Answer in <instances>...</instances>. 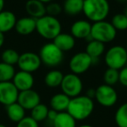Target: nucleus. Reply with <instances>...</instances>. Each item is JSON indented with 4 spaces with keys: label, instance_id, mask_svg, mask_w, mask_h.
Listing matches in <instances>:
<instances>
[{
    "label": "nucleus",
    "instance_id": "f257e3e1",
    "mask_svg": "<svg viewBox=\"0 0 127 127\" xmlns=\"http://www.w3.org/2000/svg\"><path fill=\"white\" fill-rule=\"evenodd\" d=\"M94 110L93 99L86 95H79L71 98L67 108V112L76 121H81L88 118Z\"/></svg>",
    "mask_w": 127,
    "mask_h": 127
},
{
    "label": "nucleus",
    "instance_id": "f03ea898",
    "mask_svg": "<svg viewBox=\"0 0 127 127\" xmlns=\"http://www.w3.org/2000/svg\"><path fill=\"white\" fill-rule=\"evenodd\" d=\"M83 13L89 21H103L110 13V4L108 0H84Z\"/></svg>",
    "mask_w": 127,
    "mask_h": 127
},
{
    "label": "nucleus",
    "instance_id": "7ed1b4c3",
    "mask_svg": "<svg viewBox=\"0 0 127 127\" xmlns=\"http://www.w3.org/2000/svg\"><path fill=\"white\" fill-rule=\"evenodd\" d=\"M36 31L44 38L47 40H53L58 34L61 33L62 25L56 17L46 14L37 19Z\"/></svg>",
    "mask_w": 127,
    "mask_h": 127
},
{
    "label": "nucleus",
    "instance_id": "20e7f679",
    "mask_svg": "<svg viewBox=\"0 0 127 127\" xmlns=\"http://www.w3.org/2000/svg\"><path fill=\"white\" fill-rule=\"evenodd\" d=\"M117 31L111 22L106 20L96 22L92 25L91 31V38L93 40L98 41L103 44L111 43L116 38Z\"/></svg>",
    "mask_w": 127,
    "mask_h": 127
},
{
    "label": "nucleus",
    "instance_id": "39448f33",
    "mask_svg": "<svg viewBox=\"0 0 127 127\" xmlns=\"http://www.w3.org/2000/svg\"><path fill=\"white\" fill-rule=\"evenodd\" d=\"M104 63L108 68L121 70L127 64V51L122 45H114L111 47L104 54Z\"/></svg>",
    "mask_w": 127,
    "mask_h": 127
},
{
    "label": "nucleus",
    "instance_id": "423d86ee",
    "mask_svg": "<svg viewBox=\"0 0 127 127\" xmlns=\"http://www.w3.org/2000/svg\"><path fill=\"white\" fill-rule=\"evenodd\" d=\"M41 62L49 67H56L63 62L64 52L54 44V43H47L44 44L39 51Z\"/></svg>",
    "mask_w": 127,
    "mask_h": 127
},
{
    "label": "nucleus",
    "instance_id": "0eeeda50",
    "mask_svg": "<svg viewBox=\"0 0 127 127\" xmlns=\"http://www.w3.org/2000/svg\"><path fill=\"white\" fill-rule=\"evenodd\" d=\"M60 87L63 93L72 98L81 94L84 85L80 77L71 72L64 76Z\"/></svg>",
    "mask_w": 127,
    "mask_h": 127
},
{
    "label": "nucleus",
    "instance_id": "6e6552de",
    "mask_svg": "<svg viewBox=\"0 0 127 127\" xmlns=\"http://www.w3.org/2000/svg\"><path fill=\"white\" fill-rule=\"evenodd\" d=\"M93 64L92 58L85 51H81L74 54L69 62V69L71 73L79 76L86 72Z\"/></svg>",
    "mask_w": 127,
    "mask_h": 127
},
{
    "label": "nucleus",
    "instance_id": "1a4fd4ad",
    "mask_svg": "<svg viewBox=\"0 0 127 127\" xmlns=\"http://www.w3.org/2000/svg\"><path fill=\"white\" fill-rule=\"evenodd\" d=\"M95 98L100 105L111 107L118 101V93L113 86L104 84L95 89Z\"/></svg>",
    "mask_w": 127,
    "mask_h": 127
},
{
    "label": "nucleus",
    "instance_id": "9d476101",
    "mask_svg": "<svg viewBox=\"0 0 127 127\" xmlns=\"http://www.w3.org/2000/svg\"><path fill=\"white\" fill-rule=\"evenodd\" d=\"M41 59L39 55L32 51H27L20 54L18 58V66L20 71H27V72L32 73L37 71L41 66Z\"/></svg>",
    "mask_w": 127,
    "mask_h": 127
},
{
    "label": "nucleus",
    "instance_id": "9b49d317",
    "mask_svg": "<svg viewBox=\"0 0 127 127\" xmlns=\"http://www.w3.org/2000/svg\"><path fill=\"white\" fill-rule=\"evenodd\" d=\"M18 93L19 92L12 81L0 82V104L7 106L16 103Z\"/></svg>",
    "mask_w": 127,
    "mask_h": 127
},
{
    "label": "nucleus",
    "instance_id": "f8f14e48",
    "mask_svg": "<svg viewBox=\"0 0 127 127\" xmlns=\"http://www.w3.org/2000/svg\"><path fill=\"white\" fill-rule=\"evenodd\" d=\"M40 96L36 91L30 89V90L19 92L17 102L26 111V110H32L36 105L40 104Z\"/></svg>",
    "mask_w": 127,
    "mask_h": 127
},
{
    "label": "nucleus",
    "instance_id": "ddd939ff",
    "mask_svg": "<svg viewBox=\"0 0 127 127\" xmlns=\"http://www.w3.org/2000/svg\"><path fill=\"white\" fill-rule=\"evenodd\" d=\"M92 24L88 20L80 19L74 22L71 26V34L75 39H88L91 38Z\"/></svg>",
    "mask_w": 127,
    "mask_h": 127
},
{
    "label": "nucleus",
    "instance_id": "4468645a",
    "mask_svg": "<svg viewBox=\"0 0 127 127\" xmlns=\"http://www.w3.org/2000/svg\"><path fill=\"white\" fill-rule=\"evenodd\" d=\"M12 83L14 84L18 92H23L32 89L34 85V78L32 76V73L19 71L15 73Z\"/></svg>",
    "mask_w": 127,
    "mask_h": 127
},
{
    "label": "nucleus",
    "instance_id": "2eb2a0df",
    "mask_svg": "<svg viewBox=\"0 0 127 127\" xmlns=\"http://www.w3.org/2000/svg\"><path fill=\"white\" fill-rule=\"evenodd\" d=\"M36 23L37 19L32 17H24L17 20L15 30L19 35L28 36L36 31Z\"/></svg>",
    "mask_w": 127,
    "mask_h": 127
},
{
    "label": "nucleus",
    "instance_id": "dca6fc26",
    "mask_svg": "<svg viewBox=\"0 0 127 127\" xmlns=\"http://www.w3.org/2000/svg\"><path fill=\"white\" fill-rule=\"evenodd\" d=\"M53 43L58 48H59L63 52L70 51L74 48L76 44V40L71 33H64L61 32L54 39Z\"/></svg>",
    "mask_w": 127,
    "mask_h": 127
},
{
    "label": "nucleus",
    "instance_id": "f3484780",
    "mask_svg": "<svg viewBox=\"0 0 127 127\" xmlns=\"http://www.w3.org/2000/svg\"><path fill=\"white\" fill-rule=\"evenodd\" d=\"M25 11L29 17L38 19L46 15V6L38 0H29L25 4Z\"/></svg>",
    "mask_w": 127,
    "mask_h": 127
},
{
    "label": "nucleus",
    "instance_id": "a211bd4d",
    "mask_svg": "<svg viewBox=\"0 0 127 127\" xmlns=\"http://www.w3.org/2000/svg\"><path fill=\"white\" fill-rule=\"evenodd\" d=\"M16 15L11 11H2L0 12V32L6 33L15 28L17 23Z\"/></svg>",
    "mask_w": 127,
    "mask_h": 127
},
{
    "label": "nucleus",
    "instance_id": "6ab92c4d",
    "mask_svg": "<svg viewBox=\"0 0 127 127\" xmlns=\"http://www.w3.org/2000/svg\"><path fill=\"white\" fill-rule=\"evenodd\" d=\"M70 100H71V97H69L63 92L57 93L51 97L50 100V105L51 109L54 111L58 112H63L67 111Z\"/></svg>",
    "mask_w": 127,
    "mask_h": 127
},
{
    "label": "nucleus",
    "instance_id": "aec40b11",
    "mask_svg": "<svg viewBox=\"0 0 127 127\" xmlns=\"http://www.w3.org/2000/svg\"><path fill=\"white\" fill-rule=\"evenodd\" d=\"M104 44L96 40L88 41V44L85 48V52L92 58L93 60V64L95 60H97L99 57H101L104 52Z\"/></svg>",
    "mask_w": 127,
    "mask_h": 127
},
{
    "label": "nucleus",
    "instance_id": "412c9836",
    "mask_svg": "<svg viewBox=\"0 0 127 127\" xmlns=\"http://www.w3.org/2000/svg\"><path fill=\"white\" fill-rule=\"evenodd\" d=\"M6 113L11 121L18 123L25 117V110L18 102L6 106Z\"/></svg>",
    "mask_w": 127,
    "mask_h": 127
},
{
    "label": "nucleus",
    "instance_id": "4be33fe9",
    "mask_svg": "<svg viewBox=\"0 0 127 127\" xmlns=\"http://www.w3.org/2000/svg\"><path fill=\"white\" fill-rule=\"evenodd\" d=\"M84 0H65L63 4V11L69 16H77L83 12Z\"/></svg>",
    "mask_w": 127,
    "mask_h": 127
},
{
    "label": "nucleus",
    "instance_id": "5701e85b",
    "mask_svg": "<svg viewBox=\"0 0 127 127\" xmlns=\"http://www.w3.org/2000/svg\"><path fill=\"white\" fill-rule=\"evenodd\" d=\"M52 125L53 127H77L76 120L67 111L58 112Z\"/></svg>",
    "mask_w": 127,
    "mask_h": 127
},
{
    "label": "nucleus",
    "instance_id": "b1692460",
    "mask_svg": "<svg viewBox=\"0 0 127 127\" xmlns=\"http://www.w3.org/2000/svg\"><path fill=\"white\" fill-rule=\"evenodd\" d=\"M64 75L58 70H51L44 76V84L50 88H56L60 86Z\"/></svg>",
    "mask_w": 127,
    "mask_h": 127
},
{
    "label": "nucleus",
    "instance_id": "393cba45",
    "mask_svg": "<svg viewBox=\"0 0 127 127\" xmlns=\"http://www.w3.org/2000/svg\"><path fill=\"white\" fill-rule=\"evenodd\" d=\"M15 73L16 71L14 66L0 62V82L12 81Z\"/></svg>",
    "mask_w": 127,
    "mask_h": 127
},
{
    "label": "nucleus",
    "instance_id": "a878e982",
    "mask_svg": "<svg viewBox=\"0 0 127 127\" xmlns=\"http://www.w3.org/2000/svg\"><path fill=\"white\" fill-rule=\"evenodd\" d=\"M32 113H31V117L33 118L35 121L37 123L44 120L47 119V115L48 111H49V108L44 104H38L36 105L32 110H31Z\"/></svg>",
    "mask_w": 127,
    "mask_h": 127
},
{
    "label": "nucleus",
    "instance_id": "bb28decb",
    "mask_svg": "<svg viewBox=\"0 0 127 127\" xmlns=\"http://www.w3.org/2000/svg\"><path fill=\"white\" fill-rule=\"evenodd\" d=\"M115 122L118 127H127V103L118 108L115 113Z\"/></svg>",
    "mask_w": 127,
    "mask_h": 127
},
{
    "label": "nucleus",
    "instance_id": "cd10ccee",
    "mask_svg": "<svg viewBox=\"0 0 127 127\" xmlns=\"http://www.w3.org/2000/svg\"><path fill=\"white\" fill-rule=\"evenodd\" d=\"M20 54H18V52L17 51L13 49H6L3 51L2 56V62L5 64H8L10 65H13L17 64L18 62V58H19Z\"/></svg>",
    "mask_w": 127,
    "mask_h": 127
},
{
    "label": "nucleus",
    "instance_id": "c85d7f7f",
    "mask_svg": "<svg viewBox=\"0 0 127 127\" xmlns=\"http://www.w3.org/2000/svg\"><path fill=\"white\" fill-rule=\"evenodd\" d=\"M111 24L116 29V31L127 30V18L124 13H118L111 18Z\"/></svg>",
    "mask_w": 127,
    "mask_h": 127
},
{
    "label": "nucleus",
    "instance_id": "c756f323",
    "mask_svg": "<svg viewBox=\"0 0 127 127\" xmlns=\"http://www.w3.org/2000/svg\"><path fill=\"white\" fill-rule=\"evenodd\" d=\"M103 78H104V82L105 85L113 86L117 83H118V80H119V71L108 68L104 71Z\"/></svg>",
    "mask_w": 127,
    "mask_h": 127
},
{
    "label": "nucleus",
    "instance_id": "7c9ffc66",
    "mask_svg": "<svg viewBox=\"0 0 127 127\" xmlns=\"http://www.w3.org/2000/svg\"><path fill=\"white\" fill-rule=\"evenodd\" d=\"M63 11V7L58 3L51 2L46 5V14L50 16L56 17Z\"/></svg>",
    "mask_w": 127,
    "mask_h": 127
},
{
    "label": "nucleus",
    "instance_id": "2f4dec72",
    "mask_svg": "<svg viewBox=\"0 0 127 127\" xmlns=\"http://www.w3.org/2000/svg\"><path fill=\"white\" fill-rule=\"evenodd\" d=\"M17 127H38V123L32 117H25L23 119L17 123Z\"/></svg>",
    "mask_w": 127,
    "mask_h": 127
},
{
    "label": "nucleus",
    "instance_id": "473e14b6",
    "mask_svg": "<svg viewBox=\"0 0 127 127\" xmlns=\"http://www.w3.org/2000/svg\"><path fill=\"white\" fill-rule=\"evenodd\" d=\"M120 84L124 86L127 87V66H125L119 70V80H118Z\"/></svg>",
    "mask_w": 127,
    "mask_h": 127
},
{
    "label": "nucleus",
    "instance_id": "72a5a7b5",
    "mask_svg": "<svg viewBox=\"0 0 127 127\" xmlns=\"http://www.w3.org/2000/svg\"><path fill=\"white\" fill-rule=\"evenodd\" d=\"M58 111H54V110L51 109L49 110V111H48V115H47V119H49L50 121L52 123L53 121L55 120V118H57V116H58Z\"/></svg>",
    "mask_w": 127,
    "mask_h": 127
},
{
    "label": "nucleus",
    "instance_id": "f704fd0d",
    "mask_svg": "<svg viewBox=\"0 0 127 127\" xmlns=\"http://www.w3.org/2000/svg\"><path fill=\"white\" fill-rule=\"evenodd\" d=\"M86 96L92 99L93 98V97H95V89H89V90L87 91Z\"/></svg>",
    "mask_w": 127,
    "mask_h": 127
},
{
    "label": "nucleus",
    "instance_id": "c9c22d12",
    "mask_svg": "<svg viewBox=\"0 0 127 127\" xmlns=\"http://www.w3.org/2000/svg\"><path fill=\"white\" fill-rule=\"evenodd\" d=\"M4 39H5V37H4V34L2 33V32H0V48L2 47L3 44H4Z\"/></svg>",
    "mask_w": 127,
    "mask_h": 127
},
{
    "label": "nucleus",
    "instance_id": "e433bc0d",
    "mask_svg": "<svg viewBox=\"0 0 127 127\" xmlns=\"http://www.w3.org/2000/svg\"><path fill=\"white\" fill-rule=\"evenodd\" d=\"M4 0H0V12L4 11Z\"/></svg>",
    "mask_w": 127,
    "mask_h": 127
},
{
    "label": "nucleus",
    "instance_id": "4c0bfd02",
    "mask_svg": "<svg viewBox=\"0 0 127 127\" xmlns=\"http://www.w3.org/2000/svg\"><path fill=\"white\" fill-rule=\"evenodd\" d=\"M38 1H40L41 3H43V4H49V3H51L52 0H38Z\"/></svg>",
    "mask_w": 127,
    "mask_h": 127
},
{
    "label": "nucleus",
    "instance_id": "58836bf2",
    "mask_svg": "<svg viewBox=\"0 0 127 127\" xmlns=\"http://www.w3.org/2000/svg\"><path fill=\"white\" fill-rule=\"evenodd\" d=\"M77 127H93V126H92V125H79V126H77Z\"/></svg>",
    "mask_w": 127,
    "mask_h": 127
},
{
    "label": "nucleus",
    "instance_id": "ea45409f",
    "mask_svg": "<svg viewBox=\"0 0 127 127\" xmlns=\"http://www.w3.org/2000/svg\"><path fill=\"white\" fill-rule=\"evenodd\" d=\"M117 1L119 3H126L127 2V0H117Z\"/></svg>",
    "mask_w": 127,
    "mask_h": 127
},
{
    "label": "nucleus",
    "instance_id": "a19ab883",
    "mask_svg": "<svg viewBox=\"0 0 127 127\" xmlns=\"http://www.w3.org/2000/svg\"><path fill=\"white\" fill-rule=\"evenodd\" d=\"M124 14H125V17H126V18H127V7H126V9H125V13H124Z\"/></svg>",
    "mask_w": 127,
    "mask_h": 127
},
{
    "label": "nucleus",
    "instance_id": "79ce46f5",
    "mask_svg": "<svg viewBox=\"0 0 127 127\" xmlns=\"http://www.w3.org/2000/svg\"><path fill=\"white\" fill-rule=\"evenodd\" d=\"M0 127H6L4 125H3V124H0Z\"/></svg>",
    "mask_w": 127,
    "mask_h": 127
},
{
    "label": "nucleus",
    "instance_id": "37998d69",
    "mask_svg": "<svg viewBox=\"0 0 127 127\" xmlns=\"http://www.w3.org/2000/svg\"><path fill=\"white\" fill-rule=\"evenodd\" d=\"M125 49H126V51H127V42H126V47H125Z\"/></svg>",
    "mask_w": 127,
    "mask_h": 127
}]
</instances>
